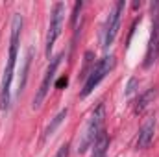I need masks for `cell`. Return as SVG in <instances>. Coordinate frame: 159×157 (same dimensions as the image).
Segmentation results:
<instances>
[{"label":"cell","mask_w":159,"mask_h":157,"mask_svg":"<svg viewBox=\"0 0 159 157\" xmlns=\"http://www.w3.org/2000/svg\"><path fill=\"white\" fill-rule=\"evenodd\" d=\"M32 57H34V48H30V50H28V54H26V57H24V65H22V72H20V81H19V92H22V89H24V85H26Z\"/></svg>","instance_id":"cell-12"},{"label":"cell","mask_w":159,"mask_h":157,"mask_svg":"<svg viewBox=\"0 0 159 157\" xmlns=\"http://www.w3.org/2000/svg\"><path fill=\"white\" fill-rule=\"evenodd\" d=\"M124 7H126V2L124 0H119L113 9L109 11V17L106 20V28H104V37H102V46L104 48H109L113 44V41L119 34L120 28V19H122V13H124Z\"/></svg>","instance_id":"cell-6"},{"label":"cell","mask_w":159,"mask_h":157,"mask_svg":"<svg viewBox=\"0 0 159 157\" xmlns=\"http://www.w3.org/2000/svg\"><path fill=\"white\" fill-rule=\"evenodd\" d=\"M107 148H109V137H107L106 131H102L96 137V141L93 142V154H91V157H106Z\"/></svg>","instance_id":"cell-9"},{"label":"cell","mask_w":159,"mask_h":157,"mask_svg":"<svg viewBox=\"0 0 159 157\" xmlns=\"http://www.w3.org/2000/svg\"><path fill=\"white\" fill-rule=\"evenodd\" d=\"M113 67H115V57H113V56H106V57H102V59L93 67V70L87 74V79H85V83H83V89H81L80 96H81V98L89 96V94L94 91V87L106 78L111 70H113Z\"/></svg>","instance_id":"cell-3"},{"label":"cell","mask_w":159,"mask_h":157,"mask_svg":"<svg viewBox=\"0 0 159 157\" xmlns=\"http://www.w3.org/2000/svg\"><path fill=\"white\" fill-rule=\"evenodd\" d=\"M63 19H65V4L63 2H56L52 7V15H50V24H48V34H46V56L50 57V52L56 44V41L61 34L63 28Z\"/></svg>","instance_id":"cell-5"},{"label":"cell","mask_w":159,"mask_h":157,"mask_svg":"<svg viewBox=\"0 0 159 157\" xmlns=\"http://www.w3.org/2000/svg\"><path fill=\"white\" fill-rule=\"evenodd\" d=\"M159 59V2H152V34L146 48L144 69H152Z\"/></svg>","instance_id":"cell-4"},{"label":"cell","mask_w":159,"mask_h":157,"mask_svg":"<svg viewBox=\"0 0 159 157\" xmlns=\"http://www.w3.org/2000/svg\"><path fill=\"white\" fill-rule=\"evenodd\" d=\"M20 30H22V17L19 13L13 15L11 20V39H9V56H7V65L4 69V78L0 87V109L7 111L9 109V98H11V81L15 72V61H17V48L20 41Z\"/></svg>","instance_id":"cell-1"},{"label":"cell","mask_w":159,"mask_h":157,"mask_svg":"<svg viewBox=\"0 0 159 157\" xmlns=\"http://www.w3.org/2000/svg\"><path fill=\"white\" fill-rule=\"evenodd\" d=\"M61 54L59 56H56V57H50L52 61H50V65H48V69H46V72H44V78L41 81V87L39 91L35 92V96H34V109H39L41 104L44 102V98H46V94H48V91H50V85H52V81L56 78V70H57V67H59V63H61Z\"/></svg>","instance_id":"cell-7"},{"label":"cell","mask_w":159,"mask_h":157,"mask_svg":"<svg viewBox=\"0 0 159 157\" xmlns=\"http://www.w3.org/2000/svg\"><path fill=\"white\" fill-rule=\"evenodd\" d=\"M81 2H76L74 4V11H72V26H76V22H78V15H80V9H81Z\"/></svg>","instance_id":"cell-14"},{"label":"cell","mask_w":159,"mask_h":157,"mask_svg":"<svg viewBox=\"0 0 159 157\" xmlns=\"http://www.w3.org/2000/svg\"><path fill=\"white\" fill-rule=\"evenodd\" d=\"M56 157H69V144H63V146L57 150Z\"/></svg>","instance_id":"cell-15"},{"label":"cell","mask_w":159,"mask_h":157,"mask_svg":"<svg viewBox=\"0 0 159 157\" xmlns=\"http://www.w3.org/2000/svg\"><path fill=\"white\" fill-rule=\"evenodd\" d=\"M156 96H157V89H156V87H152V89L144 91L143 94H139V98H137V102H135V113H143V111L154 102Z\"/></svg>","instance_id":"cell-10"},{"label":"cell","mask_w":159,"mask_h":157,"mask_svg":"<svg viewBox=\"0 0 159 157\" xmlns=\"http://www.w3.org/2000/svg\"><path fill=\"white\" fill-rule=\"evenodd\" d=\"M154 133H156V117H148L146 122L143 124L141 131H139V139H137V146L139 148H148L154 141Z\"/></svg>","instance_id":"cell-8"},{"label":"cell","mask_w":159,"mask_h":157,"mask_svg":"<svg viewBox=\"0 0 159 157\" xmlns=\"http://www.w3.org/2000/svg\"><path fill=\"white\" fill-rule=\"evenodd\" d=\"M137 85H139V81L135 78L129 79V81H128V87H126V96H131V94L137 91Z\"/></svg>","instance_id":"cell-13"},{"label":"cell","mask_w":159,"mask_h":157,"mask_svg":"<svg viewBox=\"0 0 159 157\" xmlns=\"http://www.w3.org/2000/svg\"><path fill=\"white\" fill-rule=\"evenodd\" d=\"M104 118H106V107H104V104H100V105L93 111V115L89 118V122H87L83 133H81V139H80V142H78V152L80 154L87 152V148H91L93 142L96 141V137L104 131Z\"/></svg>","instance_id":"cell-2"},{"label":"cell","mask_w":159,"mask_h":157,"mask_svg":"<svg viewBox=\"0 0 159 157\" xmlns=\"http://www.w3.org/2000/svg\"><path fill=\"white\" fill-rule=\"evenodd\" d=\"M67 115H69V109L65 107V109H61V111H59L56 117L52 118V122H50V124L46 126V129H44V135H43V139H48V137H50V135H52V133H54V131L59 128V126H61V122L67 118Z\"/></svg>","instance_id":"cell-11"},{"label":"cell","mask_w":159,"mask_h":157,"mask_svg":"<svg viewBox=\"0 0 159 157\" xmlns=\"http://www.w3.org/2000/svg\"><path fill=\"white\" fill-rule=\"evenodd\" d=\"M67 81H69V79H67V76H65V78H61V79H57L56 87H65V85H67Z\"/></svg>","instance_id":"cell-16"}]
</instances>
